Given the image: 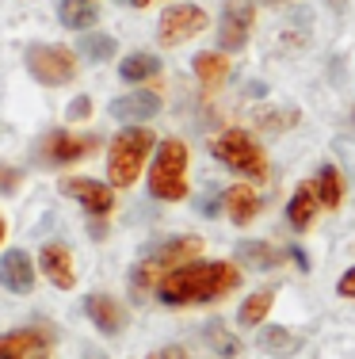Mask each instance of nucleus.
Masks as SVG:
<instances>
[{"mask_svg":"<svg viewBox=\"0 0 355 359\" xmlns=\"http://www.w3.org/2000/svg\"><path fill=\"white\" fill-rule=\"evenodd\" d=\"M241 287V271L225 260H202V264H183L172 276L157 283V294L165 306H195V302H214L225 298L230 290Z\"/></svg>","mask_w":355,"mask_h":359,"instance_id":"obj_1","label":"nucleus"},{"mask_svg":"<svg viewBox=\"0 0 355 359\" xmlns=\"http://www.w3.org/2000/svg\"><path fill=\"white\" fill-rule=\"evenodd\" d=\"M153 130H146V126H126L123 134H115L111 142V153H107V176H111L115 187H130L134 180L141 176V165H146V157L153 153Z\"/></svg>","mask_w":355,"mask_h":359,"instance_id":"obj_2","label":"nucleus"},{"mask_svg":"<svg viewBox=\"0 0 355 359\" xmlns=\"http://www.w3.org/2000/svg\"><path fill=\"white\" fill-rule=\"evenodd\" d=\"M149 191H153V199L165 203H176L188 195V145L180 138L160 142L153 168H149Z\"/></svg>","mask_w":355,"mask_h":359,"instance_id":"obj_3","label":"nucleus"},{"mask_svg":"<svg viewBox=\"0 0 355 359\" xmlns=\"http://www.w3.org/2000/svg\"><path fill=\"white\" fill-rule=\"evenodd\" d=\"M202 249V241L199 237H176V241H165V245H157L153 252L146 256V260L134 268V290H141L146 294L149 287H157L165 276H172L176 268H183V264L191 260V256H199Z\"/></svg>","mask_w":355,"mask_h":359,"instance_id":"obj_4","label":"nucleus"},{"mask_svg":"<svg viewBox=\"0 0 355 359\" xmlns=\"http://www.w3.org/2000/svg\"><path fill=\"white\" fill-rule=\"evenodd\" d=\"M210 149H214V157L222 161L225 168H233V172L252 176V180H264L267 176L264 149L252 142V134H244V130H222Z\"/></svg>","mask_w":355,"mask_h":359,"instance_id":"obj_5","label":"nucleus"},{"mask_svg":"<svg viewBox=\"0 0 355 359\" xmlns=\"http://www.w3.org/2000/svg\"><path fill=\"white\" fill-rule=\"evenodd\" d=\"M27 69L42 84H69L73 76H77V57L65 46L35 42V46H27Z\"/></svg>","mask_w":355,"mask_h":359,"instance_id":"obj_6","label":"nucleus"},{"mask_svg":"<svg viewBox=\"0 0 355 359\" xmlns=\"http://www.w3.org/2000/svg\"><path fill=\"white\" fill-rule=\"evenodd\" d=\"M202 27H207V12H202V8H195V4H172L165 15H160L157 35H160L165 46H180V42L195 39Z\"/></svg>","mask_w":355,"mask_h":359,"instance_id":"obj_7","label":"nucleus"},{"mask_svg":"<svg viewBox=\"0 0 355 359\" xmlns=\"http://www.w3.org/2000/svg\"><path fill=\"white\" fill-rule=\"evenodd\" d=\"M252 20H256L252 0H225L222 23H218V42H222V50H241L244 42H249Z\"/></svg>","mask_w":355,"mask_h":359,"instance_id":"obj_8","label":"nucleus"},{"mask_svg":"<svg viewBox=\"0 0 355 359\" xmlns=\"http://www.w3.org/2000/svg\"><path fill=\"white\" fill-rule=\"evenodd\" d=\"M62 191L69 195V199H77L84 210H92V215H111V187L99 184V180H84V176H65L62 180Z\"/></svg>","mask_w":355,"mask_h":359,"instance_id":"obj_9","label":"nucleus"},{"mask_svg":"<svg viewBox=\"0 0 355 359\" xmlns=\"http://www.w3.org/2000/svg\"><path fill=\"white\" fill-rule=\"evenodd\" d=\"M0 287H8L12 294H27L35 287V264L23 249H8L0 256Z\"/></svg>","mask_w":355,"mask_h":359,"instance_id":"obj_10","label":"nucleus"},{"mask_svg":"<svg viewBox=\"0 0 355 359\" xmlns=\"http://www.w3.org/2000/svg\"><path fill=\"white\" fill-rule=\"evenodd\" d=\"M39 268H42V276H46L54 287H62V290H73V287H77L73 256H69V249H65V245H42Z\"/></svg>","mask_w":355,"mask_h":359,"instance_id":"obj_11","label":"nucleus"},{"mask_svg":"<svg viewBox=\"0 0 355 359\" xmlns=\"http://www.w3.org/2000/svg\"><path fill=\"white\" fill-rule=\"evenodd\" d=\"M84 313H88L92 325H96L99 332H107V337H115V332L126 329V310L111 294H88L84 298Z\"/></svg>","mask_w":355,"mask_h":359,"instance_id":"obj_12","label":"nucleus"},{"mask_svg":"<svg viewBox=\"0 0 355 359\" xmlns=\"http://www.w3.org/2000/svg\"><path fill=\"white\" fill-rule=\"evenodd\" d=\"M160 111V96L157 92H130V96H118L111 104V115L123 123H141V118H153Z\"/></svg>","mask_w":355,"mask_h":359,"instance_id":"obj_13","label":"nucleus"},{"mask_svg":"<svg viewBox=\"0 0 355 359\" xmlns=\"http://www.w3.org/2000/svg\"><path fill=\"white\" fill-rule=\"evenodd\" d=\"M96 145V138H77V134H62V130H54L46 138V157L50 161H57V165H65V161H77L84 157V153Z\"/></svg>","mask_w":355,"mask_h":359,"instance_id":"obj_14","label":"nucleus"},{"mask_svg":"<svg viewBox=\"0 0 355 359\" xmlns=\"http://www.w3.org/2000/svg\"><path fill=\"white\" fill-rule=\"evenodd\" d=\"M225 210H230L233 226H249V222L256 218V210H260L256 191H252L249 184H237V187H230V191H225Z\"/></svg>","mask_w":355,"mask_h":359,"instance_id":"obj_15","label":"nucleus"},{"mask_svg":"<svg viewBox=\"0 0 355 359\" xmlns=\"http://www.w3.org/2000/svg\"><path fill=\"white\" fill-rule=\"evenodd\" d=\"M256 344L264 348L267 355H294L302 348V337H294L291 329H283V325H264V332L256 337Z\"/></svg>","mask_w":355,"mask_h":359,"instance_id":"obj_16","label":"nucleus"},{"mask_svg":"<svg viewBox=\"0 0 355 359\" xmlns=\"http://www.w3.org/2000/svg\"><path fill=\"white\" fill-rule=\"evenodd\" d=\"M291 252H279L272 249V245H264V241H241L237 245V260L241 264H249V268H256V271H264V268H275V264H283Z\"/></svg>","mask_w":355,"mask_h":359,"instance_id":"obj_17","label":"nucleus"},{"mask_svg":"<svg viewBox=\"0 0 355 359\" xmlns=\"http://www.w3.org/2000/svg\"><path fill=\"white\" fill-rule=\"evenodd\" d=\"M314 191H317V199L325 203V210H336V207H340V199H344V180H340V172H336V165H321V168H317Z\"/></svg>","mask_w":355,"mask_h":359,"instance_id":"obj_18","label":"nucleus"},{"mask_svg":"<svg viewBox=\"0 0 355 359\" xmlns=\"http://www.w3.org/2000/svg\"><path fill=\"white\" fill-rule=\"evenodd\" d=\"M317 191L314 187H298L294 191V199L286 203V222H291L294 229H309V222H314V215H317Z\"/></svg>","mask_w":355,"mask_h":359,"instance_id":"obj_19","label":"nucleus"},{"mask_svg":"<svg viewBox=\"0 0 355 359\" xmlns=\"http://www.w3.org/2000/svg\"><path fill=\"white\" fill-rule=\"evenodd\" d=\"M57 15H62V23L69 31H84V27H92V23L99 20V12H96V4H92V0H62Z\"/></svg>","mask_w":355,"mask_h":359,"instance_id":"obj_20","label":"nucleus"},{"mask_svg":"<svg viewBox=\"0 0 355 359\" xmlns=\"http://www.w3.org/2000/svg\"><path fill=\"white\" fill-rule=\"evenodd\" d=\"M275 302V290H256V294H249L241 302V313H237V321L244 325V329H256V325H264L267 310H272Z\"/></svg>","mask_w":355,"mask_h":359,"instance_id":"obj_21","label":"nucleus"},{"mask_svg":"<svg viewBox=\"0 0 355 359\" xmlns=\"http://www.w3.org/2000/svg\"><path fill=\"white\" fill-rule=\"evenodd\" d=\"M35 344H39V332H35V329L0 332V359H31Z\"/></svg>","mask_w":355,"mask_h":359,"instance_id":"obj_22","label":"nucleus"},{"mask_svg":"<svg viewBox=\"0 0 355 359\" xmlns=\"http://www.w3.org/2000/svg\"><path fill=\"white\" fill-rule=\"evenodd\" d=\"M160 73V62L153 54H130V57H123V65H118V76H123V81H149V76H157Z\"/></svg>","mask_w":355,"mask_h":359,"instance_id":"obj_23","label":"nucleus"},{"mask_svg":"<svg viewBox=\"0 0 355 359\" xmlns=\"http://www.w3.org/2000/svg\"><path fill=\"white\" fill-rule=\"evenodd\" d=\"M191 65H195V76L202 84H210V88L230 76V57H222V54H199Z\"/></svg>","mask_w":355,"mask_h":359,"instance_id":"obj_24","label":"nucleus"},{"mask_svg":"<svg viewBox=\"0 0 355 359\" xmlns=\"http://www.w3.org/2000/svg\"><path fill=\"white\" fill-rule=\"evenodd\" d=\"M202 340H207L218 355H237V352H241V340H237L222 321H210L207 329H202Z\"/></svg>","mask_w":355,"mask_h":359,"instance_id":"obj_25","label":"nucleus"},{"mask_svg":"<svg viewBox=\"0 0 355 359\" xmlns=\"http://www.w3.org/2000/svg\"><path fill=\"white\" fill-rule=\"evenodd\" d=\"M118 42L111 35H84L81 39V54L88 57V62H107V57H115Z\"/></svg>","mask_w":355,"mask_h":359,"instance_id":"obj_26","label":"nucleus"},{"mask_svg":"<svg viewBox=\"0 0 355 359\" xmlns=\"http://www.w3.org/2000/svg\"><path fill=\"white\" fill-rule=\"evenodd\" d=\"M65 115H69V118H88V115H92V100H88V96H77Z\"/></svg>","mask_w":355,"mask_h":359,"instance_id":"obj_27","label":"nucleus"},{"mask_svg":"<svg viewBox=\"0 0 355 359\" xmlns=\"http://www.w3.org/2000/svg\"><path fill=\"white\" fill-rule=\"evenodd\" d=\"M336 290H340L344 298H355V268H351V271H344L340 283H336Z\"/></svg>","mask_w":355,"mask_h":359,"instance_id":"obj_28","label":"nucleus"},{"mask_svg":"<svg viewBox=\"0 0 355 359\" xmlns=\"http://www.w3.org/2000/svg\"><path fill=\"white\" fill-rule=\"evenodd\" d=\"M46 355H50V337L39 332V344H35V352H31V359H46Z\"/></svg>","mask_w":355,"mask_h":359,"instance_id":"obj_29","label":"nucleus"},{"mask_svg":"<svg viewBox=\"0 0 355 359\" xmlns=\"http://www.w3.org/2000/svg\"><path fill=\"white\" fill-rule=\"evenodd\" d=\"M183 355H188L183 348H165L160 355H149V359H183Z\"/></svg>","mask_w":355,"mask_h":359,"instance_id":"obj_30","label":"nucleus"},{"mask_svg":"<svg viewBox=\"0 0 355 359\" xmlns=\"http://www.w3.org/2000/svg\"><path fill=\"white\" fill-rule=\"evenodd\" d=\"M88 359H104V355H99V352H96V348H88Z\"/></svg>","mask_w":355,"mask_h":359,"instance_id":"obj_31","label":"nucleus"},{"mask_svg":"<svg viewBox=\"0 0 355 359\" xmlns=\"http://www.w3.org/2000/svg\"><path fill=\"white\" fill-rule=\"evenodd\" d=\"M130 4H138V8H146V4H149V0H130Z\"/></svg>","mask_w":355,"mask_h":359,"instance_id":"obj_32","label":"nucleus"},{"mask_svg":"<svg viewBox=\"0 0 355 359\" xmlns=\"http://www.w3.org/2000/svg\"><path fill=\"white\" fill-rule=\"evenodd\" d=\"M0 241H4V218H0Z\"/></svg>","mask_w":355,"mask_h":359,"instance_id":"obj_33","label":"nucleus"}]
</instances>
